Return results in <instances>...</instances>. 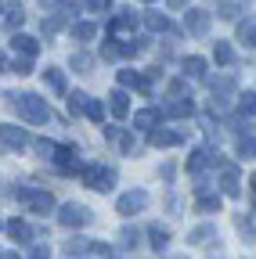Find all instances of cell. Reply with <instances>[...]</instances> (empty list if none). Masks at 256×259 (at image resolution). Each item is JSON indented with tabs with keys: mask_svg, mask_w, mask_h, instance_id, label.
Wrapping results in <instances>:
<instances>
[{
	"mask_svg": "<svg viewBox=\"0 0 256 259\" xmlns=\"http://www.w3.org/2000/svg\"><path fill=\"white\" fill-rule=\"evenodd\" d=\"M238 40L245 47H256V15H249L245 22H238Z\"/></svg>",
	"mask_w": 256,
	"mask_h": 259,
	"instance_id": "d6986e66",
	"label": "cell"
},
{
	"mask_svg": "<svg viewBox=\"0 0 256 259\" xmlns=\"http://www.w3.org/2000/svg\"><path fill=\"white\" fill-rule=\"evenodd\" d=\"M249 184H252V191H256V177H252V180H249Z\"/></svg>",
	"mask_w": 256,
	"mask_h": 259,
	"instance_id": "f6af8a7d",
	"label": "cell"
},
{
	"mask_svg": "<svg viewBox=\"0 0 256 259\" xmlns=\"http://www.w3.org/2000/svg\"><path fill=\"white\" fill-rule=\"evenodd\" d=\"M29 259H51V248L47 245H36L33 252H29Z\"/></svg>",
	"mask_w": 256,
	"mask_h": 259,
	"instance_id": "b9f144b4",
	"label": "cell"
},
{
	"mask_svg": "<svg viewBox=\"0 0 256 259\" xmlns=\"http://www.w3.org/2000/svg\"><path fill=\"white\" fill-rule=\"evenodd\" d=\"M11 47L22 54V58H33L36 51H40V44L33 40V36H25V32H15V40H11Z\"/></svg>",
	"mask_w": 256,
	"mask_h": 259,
	"instance_id": "2e32d148",
	"label": "cell"
},
{
	"mask_svg": "<svg viewBox=\"0 0 256 259\" xmlns=\"http://www.w3.org/2000/svg\"><path fill=\"white\" fill-rule=\"evenodd\" d=\"M191 112H195V105H191V97H173V101L163 108V115H170V119H188Z\"/></svg>",
	"mask_w": 256,
	"mask_h": 259,
	"instance_id": "7c38bea8",
	"label": "cell"
},
{
	"mask_svg": "<svg viewBox=\"0 0 256 259\" xmlns=\"http://www.w3.org/2000/svg\"><path fill=\"white\" fill-rule=\"evenodd\" d=\"M94 32H98V25H94V22H76V25H72V36H76V40H94Z\"/></svg>",
	"mask_w": 256,
	"mask_h": 259,
	"instance_id": "f546056e",
	"label": "cell"
},
{
	"mask_svg": "<svg viewBox=\"0 0 256 259\" xmlns=\"http://www.w3.org/2000/svg\"><path fill=\"white\" fill-rule=\"evenodd\" d=\"M11 72H18V76H29V72H33V61H29V58H18V61L11 65Z\"/></svg>",
	"mask_w": 256,
	"mask_h": 259,
	"instance_id": "74e56055",
	"label": "cell"
},
{
	"mask_svg": "<svg viewBox=\"0 0 256 259\" xmlns=\"http://www.w3.org/2000/svg\"><path fill=\"white\" fill-rule=\"evenodd\" d=\"M54 162H58V173H83V162H80V155H76V148H58V155H54Z\"/></svg>",
	"mask_w": 256,
	"mask_h": 259,
	"instance_id": "52a82bcc",
	"label": "cell"
},
{
	"mask_svg": "<svg viewBox=\"0 0 256 259\" xmlns=\"http://www.w3.org/2000/svg\"><path fill=\"white\" fill-rule=\"evenodd\" d=\"M166 4H170L173 11H180V8H188V0H166Z\"/></svg>",
	"mask_w": 256,
	"mask_h": 259,
	"instance_id": "7bdbcfd3",
	"label": "cell"
},
{
	"mask_svg": "<svg viewBox=\"0 0 256 259\" xmlns=\"http://www.w3.org/2000/svg\"><path fill=\"white\" fill-rule=\"evenodd\" d=\"M69 18H72V11H58V15H51V18L44 22V36H54V32H58L61 25H65Z\"/></svg>",
	"mask_w": 256,
	"mask_h": 259,
	"instance_id": "cb8c5ba5",
	"label": "cell"
},
{
	"mask_svg": "<svg viewBox=\"0 0 256 259\" xmlns=\"http://www.w3.org/2000/svg\"><path fill=\"white\" fill-rule=\"evenodd\" d=\"M4 22H8V29H18V25L25 22V8H22V4H8V8H4Z\"/></svg>",
	"mask_w": 256,
	"mask_h": 259,
	"instance_id": "d4e9b609",
	"label": "cell"
},
{
	"mask_svg": "<svg viewBox=\"0 0 256 259\" xmlns=\"http://www.w3.org/2000/svg\"><path fill=\"white\" fill-rule=\"evenodd\" d=\"M209 238H216V227H213V223H202V227H195V231L188 234V241H191V245H206Z\"/></svg>",
	"mask_w": 256,
	"mask_h": 259,
	"instance_id": "603a6c76",
	"label": "cell"
},
{
	"mask_svg": "<svg viewBox=\"0 0 256 259\" xmlns=\"http://www.w3.org/2000/svg\"><path fill=\"white\" fill-rule=\"evenodd\" d=\"M148 141H152L155 148H177L184 137L177 134V130H152V134H148Z\"/></svg>",
	"mask_w": 256,
	"mask_h": 259,
	"instance_id": "4fadbf2b",
	"label": "cell"
},
{
	"mask_svg": "<svg viewBox=\"0 0 256 259\" xmlns=\"http://www.w3.org/2000/svg\"><path fill=\"white\" fill-rule=\"evenodd\" d=\"M83 4H87L90 11H98V15H105V11L112 8V0H83Z\"/></svg>",
	"mask_w": 256,
	"mask_h": 259,
	"instance_id": "f35d334b",
	"label": "cell"
},
{
	"mask_svg": "<svg viewBox=\"0 0 256 259\" xmlns=\"http://www.w3.org/2000/svg\"><path fill=\"white\" fill-rule=\"evenodd\" d=\"M238 155L242 158H256V137H242L238 141Z\"/></svg>",
	"mask_w": 256,
	"mask_h": 259,
	"instance_id": "d6a6232c",
	"label": "cell"
},
{
	"mask_svg": "<svg viewBox=\"0 0 256 259\" xmlns=\"http://www.w3.org/2000/svg\"><path fill=\"white\" fill-rule=\"evenodd\" d=\"M108 112H112L116 119H126V115H130V101H126L123 90H112V94H108Z\"/></svg>",
	"mask_w": 256,
	"mask_h": 259,
	"instance_id": "5bb4252c",
	"label": "cell"
},
{
	"mask_svg": "<svg viewBox=\"0 0 256 259\" xmlns=\"http://www.w3.org/2000/svg\"><path fill=\"white\" fill-rule=\"evenodd\" d=\"M90 65H94L90 54H72V69H76V72H90Z\"/></svg>",
	"mask_w": 256,
	"mask_h": 259,
	"instance_id": "8d00e7d4",
	"label": "cell"
},
{
	"mask_svg": "<svg viewBox=\"0 0 256 259\" xmlns=\"http://www.w3.org/2000/svg\"><path fill=\"white\" fill-rule=\"evenodd\" d=\"M148 4H152V0H148Z\"/></svg>",
	"mask_w": 256,
	"mask_h": 259,
	"instance_id": "7dc6e473",
	"label": "cell"
},
{
	"mask_svg": "<svg viewBox=\"0 0 256 259\" xmlns=\"http://www.w3.org/2000/svg\"><path fill=\"white\" fill-rule=\"evenodd\" d=\"M238 112L242 115H256V94H242L238 97Z\"/></svg>",
	"mask_w": 256,
	"mask_h": 259,
	"instance_id": "1f68e13d",
	"label": "cell"
},
{
	"mask_svg": "<svg viewBox=\"0 0 256 259\" xmlns=\"http://www.w3.org/2000/svg\"><path fill=\"white\" fill-rule=\"evenodd\" d=\"M83 115H87V119H94V122H101V119H105V105H101V101H94V97H87Z\"/></svg>",
	"mask_w": 256,
	"mask_h": 259,
	"instance_id": "f1b7e54d",
	"label": "cell"
},
{
	"mask_svg": "<svg viewBox=\"0 0 256 259\" xmlns=\"http://www.w3.org/2000/svg\"><path fill=\"white\" fill-rule=\"evenodd\" d=\"M148 238H152V248H155V252H166V245H170V231H166V227L152 223V227H148Z\"/></svg>",
	"mask_w": 256,
	"mask_h": 259,
	"instance_id": "e0dca14e",
	"label": "cell"
},
{
	"mask_svg": "<svg viewBox=\"0 0 256 259\" xmlns=\"http://www.w3.org/2000/svg\"><path fill=\"white\" fill-rule=\"evenodd\" d=\"M83 184L90 187V191H112V184H116V169L112 166H83Z\"/></svg>",
	"mask_w": 256,
	"mask_h": 259,
	"instance_id": "3957f363",
	"label": "cell"
},
{
	"mask_svg": "<svg viewBox=\"0 0 256 259\" xmlns=\"http://www.w3.org/2000/svg\"><path fill=\"white\" fill-rule=\"evenodd\" d=\"M0 141H4L8 148H15V151H18V148H25V144H29V134H25L22 126H0Z\"/></svg>",
	"mask_w": 256,
	"mask_h": 259,
	"instance_id": "9c48e42d",
	"label": "cell"
},
{
	"mask_svg": "<svg viewBox=\"0 0 256 259\" xmlns=\"http://www.w3.org/2000/svg\"><path fill=\"white\" fill-rule=\"evenodd\" d=\"M144 25H148L152 32H173L170 18H166V15H155V11H148V15H144Z\"/></svg>",
	"mask_w": 256,
	"mask_h": 259,
	"instance_id": "7402d4cb",
	"label": "cell"
},
{
	"mask_svg": "<svg viewBox=\"0 0 256 259\" xmlns=\"http://www.w3.org/2000/svg\"><path fill=\"white\" fill-rule=\"evenodd\" d=\"M11 105H15V112H18L25 122H33V126H44V122L51 119L47 101H44V97H36V94H11Z\"/></svg>",
	"mask_w": 256,
	"mask_h": 259,
	"instance_id": "6da1fadb",
	"label": "cell"
},
{
	"mask_svg": "<svg viewBox=\"0 0 256 259\" xmlns=\"http://www.w3.org/2000/svg\"><path fill=\"white\" fill-rule=\"evenodd\" d=\"M144 47H148L144 40H134V44H130V40H126V44H119V54H126V58H134V54H141Z\"/></svg>",
	"mask_w": 256,
	"mask_h": 259,
	"instance_id": "836d02e7",
	"label": "cell"
},
{
	"mask_svg": "<svg viewBox=\"0 0 256 259\" xmlns=\"http://www.w3.org/2000/svg\"><path fill=\"white\" fill-rule=\"evenodd\" d=\"M0 259H4V255H0Z\"/></svg>",
	"mask_w": 256,
	"mask_h": 259,
	"instance_id": "c3c4849f",
	"label": "cell"
},
{
	"mask_svg": "<svg viewBox=\"0 0 256 259\" xmlns=\"http://www.w3.org/2000/svg\"><path fill=\"white\" fill-rule=\"evenodd\" d=\"M184 76H191V79H206V61H202V58H188V61H184Z\"/></svg>",
	"mask_w": 256,
	"mask_h": 259,
	"instance_id": "4316f807",
	"label": "cell"
},
{
	"mask_svg": "<svg viewBox=\"0 0 256 259\" xmlns=\"http://www.w3.org/2000/svg\"><path fill=\"white\" fill-rule=\"evenodd\" d=\"M144 205H148V191H130V194H123V198H119L116 209H119L123 216H134V212H141Z\"/></svg>",
	"mask_w": 256,
	"mask_h": 259,
	"instance_id": "ba28073f",
	"label": "cell"
},
{
	"mask_svg": "<svg viewBox=\"0 0 256 259\" xmlns=\"http://www.w3.org/2000/svg\"><path fill=\"white\" fill-rule=\"evenodd\" d=\"M44 4H51V0H44Z\"/></svg>",
	"mask_w": 256,
	"mask_h": 259,
	"instance_id": "bcb514c9",
	"label": "cell"
},
{
	"mask_svg": "<svg viewBox=\"0 0 256 259\" xmlns=\"http://www.w3.org/2000/svg\"><path fill=\"white\" fill-rule=\"evenodd\" d=\"M220 187H224V194H228V198H238V194H242V187H238V169L231 166V162H224V177H220Z\"/></svg>",
	"mask_w": 256,
	"mask_h": 259,
	"instance_id": "30bf717a",
	"label": "cell"
},
{
	"mask_svg": "<svg viewBox=\"0 0 256 259\" xmlns=\"http://www.w3.org/2000/svg\"><path fill=\"white\" fill-rule=\"evenodd\" d=\"M108 29L112 32H126V29H137V15L134 11H119L112 22H108Z\"/></svg>",
	"mask_w": 256,
	"mask_h": 259,
	"instance_id": "ac0fdd59",
	"label": "cell"
},
{
	"mask_svg": "<svg viewBox=\"0 0 256 259\" xmlns=\"http://www.w3.org/2000/svg\"><path fill=\"white\" fill-rule=\"evenodd\" d=\"M195 209L199 212H220V194H199Z\"/></svg>",
	"mask_w": 256,
	"mask_h": 259,
	"instance_id": "83f0119b",
	"label": "cell"
},
{
	"mask_svg": "<svg viewBox=\"0 0 256 259\" xmlns=\"http://www.w3.org/2000/svg\"><path fill=\"white\" fill-rule=\"evenodd\" d=\"M119 245L123 248H134L137 245V231H134V227H123V231H119Z\"/></svg>",
	"mask_w": 256,
	"mask_h": 259,
	"instance_id": "e575fe53",
	"label": "cell"
},
{
	"mask_svg": "<svg viewBox=\"0 0 256 259\" xmlns=\"http://www.w3.org/2000/svg\"><path fill=\"white\" fill-rule=\"evenodd\" d=\"M36 151H40V158H54V155H58V144L40 137V141H36Z\"/></svg>",
	"mask_w": 256,
	"mask_h": 259,
	"instance_id": "d590c367",
	"label": "cell"
},
{
	"mask_svg": "<svg viewBox=\"0 0 256 259\" xmlns=\"http://www.w3.org/2000/svg\"><path fill=\"white\" fill-rule=\"evenodd\" d=\"M238 11H242V8L235 4V0H228V4H220V15H224V18H235Z\"/></svg>",
	"mask_w": 256,
	"mask_h": 259,
	"instance_id": "60d3db41",
	"label": "cell"
},
{
	"mask_svg": "<svg viewBox=\"0 0 256 259\" xmlns=\"http://www.w3.org/2000/svg\"><path fill=\"white\" fill-rule=\"evenodd\" d=\"M4 69H8V61H4V54H0V72H4Z\"/></svg>",
	"mask_w": 256,
	"mask_h": 259,
	"instance_id": "ee69618b",
	"label": "cell"
},
{
	"mask_svg": "<svg viewBox=\"0 0 256 259\" xmlns=\"http://www.w3.org/2000/svg\"><path fill=\"white\" fill-rule=\"evenodd\" d=\"M58 223H61V227H87V223H90V209H87V205L69 202V205H61Z\"/></svg>",
	"mask_w": 256,
	"mask_h": 259,
	"instance_id": "5b68a950",
	"label": "cell"
},
{
	"mask_svg": "<svg viewBox=\"0 0 256 259\" xmlns=\"http://www.w3.org/2000/svg\"><path fill=\"white\" fill-rule=\"evenodd\" d=\"M44 79H47V87H51L54 94H69V87H65V72H61V69H44Z\"/></svg>",
	"mask_w": 256,
	"mask_h": 259,
	"instance_id": "ffe728a7",
	"label": "cell"
},
{
	"mask_svg": "<svg viewBox=\"0 0 256 259\" xmlns=\"http://www.w3.org/2000/svg\"><path fill=\"white\" fill-rule=\"evenodd\" d=\"M209 90H213V112H220L235 97L238 83H235V76H216V79H209Z\"/></svg>",
	"mask_w": 256,
	"mask_h": 259,
	"instance_id": "277c9868",
	"label": "cell"
},
{
	"mask_svg": "<svg viewBox=\"0 0 256 259\" xmlns=\"http://www.w3.org/2000/svg\"><path fill=\"white\" fill-rule=\"evenodd\" d=\"M101 58H108V61H116V58H119V44H112V40H108V44L101 47Z\"/></svg>",
	"mask_w": 256,
	"mask_h": 259,
	"instance_id": "ab89813d",
	"label": "cell"
},
{
	"mask_svg": "<svg viewBox=\"0 0 256 259\" xmlns=\"http://www.w3.org/2000/svg\"><path fill=\"white\" fill-rule=\"evenodd\" d=\"M213 58H216V65H235V51H231V44L216 40V44H213Z\"/></svg>",
	"mask_w": 256,
	"mask_h": 259,
	"instance_id": "484cf974",
	"label": "cell"
},
{
	"mask_svg": "<svg viewBox=\"0 0 256 259\" xmlns=\"http://www.w3.org/2000/svg\"><path fill=\"white\" fill-rule=\"evenodd\" d=\"M209 11H202V8H191V11H184V29L191 32V36H206L209 32Z\"/></svg>",
	"mask_w": 256,
	"mask_h": 259,
	"instance_id": "8992f818",
	"label": "cell"
},
{
	"mask_svg": "<svg viewBox=\"0 0 256 259\" xmlns=\"http://www.w3.org/2000/svg\"><path fill=\"white\" fill-rule=\"evenodd\" d=\"M61 248H65V255L72 259V255H87V252H94V241L90 238H80V234H72L65 245H61Z\"/></svg>",
	"mask_w": 256,
	"mask_h": 259,
	"instance_id": "9a60e30c",
	"label": "cell"
},
{
	"mask_svg": "<svg viewBox=\"0 0 256 259\" xmlns=\"http://www.w3.org/2000/svg\"><path fill=\"white\" fill-rule=\"evenodd\" d=\"M8 234H11L15 241H33V227H29L25 220H11V223H8Z\"/></svg>",
	"mask_w": 256,
	"mask_h": 259,
	"instance_id": "44dd1931",
	"label": "cell"
},
{
	"mask_svg": "<svg viewBox=\"0 0 256 259\" xmlns=\"http://www.w3.org/2000/svg\"><path fill=\"white\" fill-rule=\"evenodd\" d=\"M65 101H69V112H72V115H80V112H83V105H87V94L72 90V94H65Z\"/></svg>",
	"mask_w": 256,
	"mask_h": 259,
	"instance_id": "4dcf8cb0",
	"label": "cell"
},
{
	"mask_svg": "<svg viewBox=\"0 0 256 259\" xmlns=\"http://www.w3.org/2000/svg\"><path fill=\"white\" fill-rule=\"evenodd\" d=\"M15 198L22 205H29V212H51L54 209V194L51 191H36V187H15Z\"/></svg>",
	"mask_w": 256,
	"mask_h": 259,
	"instance_id": "7a4b0ae2",
	"label": "cell"
},
{
	"mask_svg": "<svg viewBox=\"0 0 256 259\" xmlns=\"http://www.w3.org/2000/svg\"><path fill=\"white\" fill-rule=\"evenodd\" d=\"M159 122H163V108H141V112L134 115V126H137V130H148V134H152Z\"/></svg>",
	"mask_w": 256,
	"mask_h": 259,
	"instance_id": "8fae6325",
	"label": "cell"
}]
</instances>
